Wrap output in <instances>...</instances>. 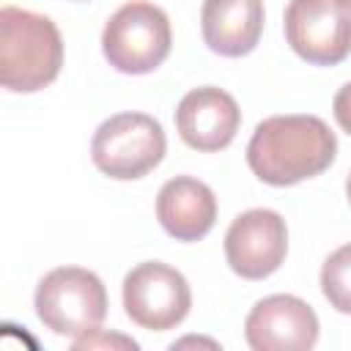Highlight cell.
I'll list each match as a JSON object with an SVG mask.
<instances>
[{"label": "cell", "mask_w": 351, "mask_h": 351, "mask_svg": "<svg viewBox=\"0 0 351 351\" xmlns=\"http://www.w3.org/2000/svg\"><path fill=\"white\" fill-rule=\"evenodd\" d=\"M337 156V137L318 115H271L247 143L250 170L269 186H293L321 176Z\"/></svg>", "instance_id": "cell-1"}, {"label": "cell", "mask_w": 351, "mask_h": 351, "mask_svg": "<svg viewBox=\"0 0 351 351\" xmlns=\"http://www.w3.org/2000/svg\"><path fill=\"white\" fill-rule=\"evenodd\" d=\"M173 47L167 14L145 0L123 3L101 30V52L121 74H148L165 63Z\"/></svg>", "instance_id": "cell-4"}, {"label": "cell", "mask_w": 351, "mask_h": 351, "mask_svg": "<svg viewBox=\"0 0 351 351\" xmlns=\"http://www.w3.org/2000/svg\"><path fill=\"white\" fill-rule=\"evenodd\" d=\"M343 3H346V5H351V0H343Z\"/></svg>", "instance_id": "cell-16"}, {"label": "cell", "mask_w": 351, "mask_h": 351, "mask_svg": "<svg viewBox=\"0 0 351 351\" xmlns=\"http://www.w3.org/2000/svg\"><path fill=\"white\" fill-rule=\"evenodd\" d=\"M315 310L291 293H274L250 310L244 337L255 351H307L318 343Z\"/></svg>", "instance_id": "cell-9"}, {"label": "cell", "mask_w": 351, "mask_h": 351, "mask_svg": "<svg viewBox=\"0 0 351 351\" xmlns=\"http://www.w3.org/2000/svg\"><path fill=\"white\" fill-rule=\"evenodd\" d=\"M321 293L329 307L351 315V244L337 247L321 266Z\"/></svg>", "instance_id": "cell-13"}, {"label": "cell", "mask_w": 351, "mask_h": 351, "mask_svg": "<svg viewBox=\"0 0 351 351\" xmlns=\"http://www.w3.org/2000/svg\"><path fill=\"white\" fill-rule=\"evenodd\" d=\"M288 252V225L271 208H250L239 214L225 233L228 266L244 280H266Z\"/></svg>", "instance_id": "cell-8"}, {"label": "cell", "mask_w": 351, "mask_h": 351, "mask_svg": "<svg viewBox=\"0 0 351 351\" xmlns=\"http://www.w3.org/2000/svg\"><path fill=\"white\" fill-rule=\"evenodd\" d=\"M156 219L176 241H200L217 222V197L208 184L176 176L156 195Z\"/></svg>", "instance_id": "cell-11"}, {"label": "cell", "mask_w": 351, "mask_h": 351, "mask_svg": "<svg viewBox=\"0 0 351 351\" xmlns=\"http://www.w3.org/2000/svg\"><path fill=\"white\" fill-rule=\"evenodd\" d=\"M346 197H348V203H351V170H348V178H346Z\"/></svg>", "instance_id": "cell-15"}, {"label": "cell", "mask_w": 351, "mask_h": 351, "mask_svg": "<svg viewBox=\"0 0 351 351\" xmlns=\"http://www.w3.org/2000/svg\"><path fill=\"white\" fill-rule=\"evenodd\" d=\"M63 38L58 25L16 5L0 8V85L11 93H36L58 80Z\"/></svg>", "instance_id": "cell-2"}, {"label": "cell", "mask_w": 351, "mask_h": 351, "mask_svg": "<svg viewBox=\"0 0 351 351\" xmlns=\"http://www.w3.org/2000/svg\"><path fill=\"white\" fill-rule=\"evenodd\" d=\"M282 27L291 49L313 66H337L351 52V5L343 0H291Z\"/></svg>", "instance_id": "cell-6"}, {"label": "cell", "mask_w": 351, "mask_h": 351, "mask_svg": "<svg viewBox=\"0 0 351 351\" xmlns=\"http://www.w3.org/2000/svg\"><path fill=\"white\" fill-rule=\"evenodd\" d=\"M36 315L60 337H85L101 329L107 318V288L90 269L58 266L36 285Z\"/></svg>", "instance_id": "cell-3"}, {"label": "cell", "mask_w": 351, "mask_h": 351, "mask_svg": "<svg viewBox=\"0 0 351 351\" xmlns=\"http://www.w3.org/2000/svg\"><path fill=\"white\" fill-rule=\"evenodd\" d=\"M239 126H241V110L236 99L217 85H203L189 90L176 107L178 137L195 151L211 154L228 148Z\"/></svg>", "instance_id": "cell-10"}, {"label": "cell", "mask_w": 351, "mask_h": 351, "mask_svg": "<svg viewBox=\"0 0 351 351\" xmlns=\"http://www.w3.org/2000/svg\"><path fill=\"white\" fill-rule=\"evenodd\" d=\"M189 307L192 291L186 277L162 261L137 263L123 277V310L148 332L176 329L189 315Z\"/></svg>", "instance_id": "cell-7"}, {"label": "cell", "mask_w": 351, "mask_h": 351, "mask_svg": "<svg viewBox=\"0 0 351 351\" xmlns=\"http://www.w3.org/2000/svg\"><path fill=\"white\" fill-rule=\"evenodd\" d=\"M167 151L165 129L145 112H118L99 123L90 140L96 170L115 181H137L148 176Z\"/></svg>", "instance_id": "cell-5"}, {"label": "cell", "mask_w": 351, "mask_h": 351, "mask_svg": "<svg viewBox=\"0 0 351 351\" xmlns=\"http://www.w3.org/2000/svg\"><path fill=\"white\" fill-rule=\"evenodd\" d=\"M203 41L222 58L250 55L263 33V0H203Z\"/></svg>", "instance_id": "cell-12"}, {"label": "cell", "mask_w": 351, "mask_h": 351, "mask_svg": "<svg viewBox=\"0 0 351 351\" xmlns=\"http://www.w3.org/2000/svg\"><path fill=\"white\" fill-rule=\"evenodd\" d=\"M332 112H335V121L343 132L351 134V82H346L337 93H335V101H332Z\"/></svg>", "instance_id": "cell-14"}]
</instances>
